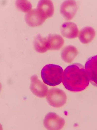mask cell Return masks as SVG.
Listing matches in <instances>:
<instances>
[{
	"label": "cell",
	"instance_id": "cell-1",
	"mask_svg": "<svg viewBox=\"0 0 97 130\" xmlns=\"http://www.w3.org/2000/svg\"><path fill=\"white\" fill-rule=\"evenodd\" d=\"M62 82L67 90L80 92L88 86L90 80L84 67L81 64L75 63L65 69L63 73Z\"/></svg>",
	"mask_w": 97,
	"mask_h": 130
},
{
	"label": "cell",
	"instance_id": "cell-2",
	"mask_svg": "<svg viewBox=\"0 0 97 130\" xmlns=\"http://www.w3.org/2000/svg\"><path fill=\"white\" fill-rule=\"evenodd\" d=\"M63 72L62 68L59 65H46L42 70L41 77L44 83L55 86L62 82Z\"/></svg>",
	"mask_w": 97,
	"mask_h": 130
},
{
	"label": "cell",
	"instance_id": "cell-3",
	"mask_svg": "<svg viewBox=\"0 0 97 130\" xmlns=\"http://www.w3.org/2000/svg\"><path fill=\"white\" fill-rule=\"evenodd\" d=\"M46 100L50 106L60 108L66 103L67 96L64 91L58 88H52L48 92Z\"/></svg>",
	"mask_w": 97,
	"mask_h": 130
},
{
	"label": "cell",
	"instance_id": "cell-4",
	"mask_svg": "<svg viewBox=\"0 0 97 130\" xmlns=\"http://www.w3.org/2000/svg\"><path fill=\"white\" fill-rule=\"evenodd\" d=\"M65 123L64 118L53 112L47 114L43 120V125L48 130H61Z\"/></svg>",
	"mask_w": 97,
	"mask_h": 130
},
{
	"label": "cell",
	"instance_id": "cell-5",
	"mask_svg": "<svg viewBox=\"0 0 97 130\" xmlns=\"http://www.w3.org/2000/svg\"><path fill=\"white\" fill-rule=\"evenodd\" d=\"M78 8L75 0H65L60 5V12L66 20L70 21L76 15Z\"/></svg>",
	"mask_w": 97,
	"mask_h": 130
},
{
	"label": "cell",
	"instance_id": "cell-6",
	"mask_svg": "<svg viewBox=\"0 0 97 130\" xmlns=\"http://www.w3.org/2000/svg\"><path fill=\"white\" fill-rule=\"evenodd\" d=\"M30 79V89L32 93L38 98L46 97L48 92L47 86L39 80L36 75L32 76Z\"/></svg>",
	"mask_w": 97,
	"mask_h": 130
},
{
	"label": "cell",
	"instance_id": "cell-7",
	"mask_svg": "<svg viewBox=\"0 0 97 130\" xmlns=\"http://www.w3.org/2000/svg\"><path fill=\"white\" fill-rule=\"evenodd\" d=\"M46 18L36 8L27 13L25 20L28 26L32 27L38 26L42 24Z\"/></svg>",
	"mask_w": 97,
	"mask_h": 130
},
{
	"label": "cell",
	"instance_id": "cell-8",
	"mask_svg": "<svg viewBox=\"0 0 97 130\" xmlns=\"http://www.w3.org/2000/svg\"><path fill=\"white\" fill-rule=\"evenodd\" d=\"M85 69L91 83L97 87V55L90 57L87 60Z\"/></svg>",
	"mask_w": 97,
	"mask_h": 130
},
{
	"label": "cell",
	"instance_id": "cell-9",
	"mask_svg": "<svg viewBox=\"0 0 97 130\" xmlns=\"http://www.w3.org/2000/svg\"><path fill=\"white\" fill-rule=\"evenodd\" d=\"M60 31L64 37L69 39L76 38L78 36V27L76 24L71 21L63 23L61 27Z\"/></svg>",
	"mask_w": 97,
	"mask_h": 130
},
{
	"label": "cell",
	"instance_id": "cell-10",
	"mask_svg": "<svg viewBox=\"0 0 97 130\" xmlns=\"http://www.w3.org/2000/svg\"><path fill=\"white\" fill-rule=\"evenodd\" d=\"M36 8L46 19L51 17L54 14L55 8L52 0H39Z\"/></svg>",
	"mask_w": 97,
	"mask_h": 130
},
{
	"label": "cell",
	"instance_id": "cell-11",
	"mask_svg": "<svg viewBox=\"0 0 97 130\" xmlns=\"http://www.w3.org/2000/svg\"><path fill=\"white\" fill-rule=\"evenodd\" d=\"M96 36L95 30L92 27L86 26L81 30L79 33V39L83 44H88Z\"/></svg>",
	"mask_w": 97,
	"mask_h": 130
},
{
	"label": "cell",
	"instance_id": "cell-12",
	"mask_svg": "<svg viewBox=\"0 0 97 130\" xmlns=\"http://www.w3.org/2000/svg\"><path fill=\"white\" fill-rule=\"evenodd\" d=\"M47 39L48 50H59L65 43L63 38L59 34H49Z\"/></svg>",
	"mask_w": 97,
	"mask_h": 130
},
{
	"label": "cell",
	"instance_id": "cell-13",
	"mask_svg": "<svg viewBox=\"0 0 97 130\" xmlns=\"http://www.w3.org/2000/svg\"><path fill=\"white\" fill-rule=\"evenodd\" d=\"M78 54V51L75 46L68 45L65 46L62 50L61 58L66 63H71Z\"/></svg>",
	"mask_w": 97,
	"mask_h": 130
},
{
	"label": "cell",
	"instance_id": "cell-14",
	"mask_svg": "<svg viewBox=\"0 0 97 130\" xmlns=\"http://www.w3.org/2000/svg\"><path fill=\"white\" fill-rule=\"evenodd\" d=\"M34 48L39 53H44L49 50L47 37H43L38 34L33 42Z\"/></svg>",
	"mask_w": 97,
	"mask_h": 130
},
{
	"label": "cell",
	"instance_id": "cell-15",
	"mask_svg": "<svg viewBox=\"0 0 97 130\" xmlns=\"http://www.w3.org/2000/svg\"><path fill=\"white\" fill-rule=\"evenodd\" d=\"M15 4L17 8L23 12L27 13L32 10V4L28 0H16Z\"/></svg>",
	"mask_w": 97,
	"mask_h": 130
},
{
	"label": "cell",
	"instance_id": "cell-16",
	"mask_svg": "<svg viewBox=\"0 0 97 130\" xmlns=\"http://www.w3.org/2000/svg\"><path fill=\"white\" fill-rule=\"evenodd\" d=\"M0 130H3L2 126L1 124H0Z\"/></svg>",
	"mask_w": 97,
	"mask_h": 130
},
{
	"label": "cell",
	"instance_id": "cell-17",
	"mask_svg": "<svg viewBox=\"0 0 97 130\" xmlns=\"http://www.w3.org/2000/svg\"><path fill=\"white\" fill-rule=\"evenodd\" d=\"M2 89V85L1 84V83H0V92H1V90Z\"/></svg>",
	"mask_w": 97,
	"mask_h": 130
}]
</instances>
